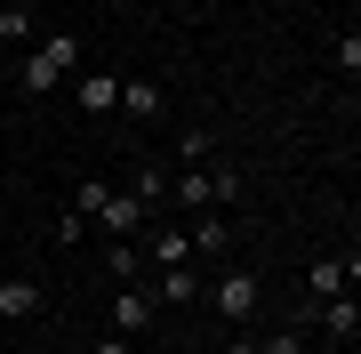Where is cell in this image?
Segmentation results:
<instances>
[{
    "label": "cell",
    "mask_w": 361,
    "mask_h": 354,
    "mask_svg": "<svg viewBox=\"0 0 361 354\" xmlns=\"http://www.w3.org/2000/svg\"><path fill=\"white\" fill-rule=\"evenodd\" d=\"M233 194H241V177H225V170H185V177H169V201H185V210H225Z\"/></svg>",
    "instance_id": "obj_1"
},
{
    "label": "cell",
    "mask_w": 361,
    "mask_h": 354,
    "mask_svg": "<svg viewBox=\"0 0 361 354\" xmlns=\"http://www.w3.org/2000/svg\"><path fill=\"white\" fill-rule=\"evenodd\" d=\"M209 298H217L225 322H249V314H257V274H249V266H233V274H217V290H209Z\"/></svg>",
    "instance_id": "obj_2"
},
{
    "label": "cell",
    "mask_w": 361,
    "mask_h": 354,
    "mask_svg": "<svg viewBox=\"0 0 361 354\" xmlns=\"http://www.w3.org/2000/svg\"><path fill=\"white\" fill-rule=\"evenodd\" d=\"M145 322H153V290H121V298H113V330H121V338H145Z\"/></svg>",
    "instance_id": "obj_3"
},
{
    "label": "cell",
    "mask_w": 361,
    "mask_h": 354,
    "mask_svg": "<svg viewBox=\"0 0 361 354\" xmlns=\"http://www.w3.org/2000/svg\"><path fill=\"white\" fill-rule=\"evenodd\" d=\"M313 322H322L337 346H353V330H361V306L345 298V290H337V298H322V306H313Z\"/></svg>",
    "instance_id": "obj_4"
},
{
    "label": "cell",
    "mask_w": 361,
    "mask_h": 354,
    "mask_svg": "<svg viewBox=\"0 0 361 354\" xmlns=\"http://www.w3.org/2000/svg\"><path fill=\"white\" fill-rule=\"evenodd\" d=\"M32 57H40L49 73H73L89 49H80V33H40V40H32Z\"/></svg>",
    "instance_id": "obj_5"
},
{
    "label": "cell",
    "mask_w": 361,
    "mask_h": 354,
    "mask_svg": "<svg viewBox=\"0 0 361 354\" xmlns=\"http://www.w3.org/2000/svg\"><path fill=\"white\" fill-rule=\"evenodd\" d=\"M0 40H8V49H32L40 40V16L25 8V0H0Z\"/></svg>",
    "instance_id": "obj_6"
},
{
    "label": "cell",
    "mask_w": 361,
    "mask_h": 354,
    "mask_svg": "<svg viewBox=\"0 0 361 354\" xmlns=\"http://www.w3.org/2000/svg\"><path fill=\"white\" fill-rule=\"evenodd\" d=\"M32 314H40V282H16L8 274V282H0V322H32Z\"/></svg>",
    "instance_id": "obj_7"
},
{
    "label": "cell",
    "mask_w": 361,
    "mask_h": 354,
    "mask_svg": "<svg viewBox=\"0 0 361 354\" xmlns=\"http://www.w3.org/2000/svg\"><path fill=\"white\" fill-rule=\"evenodd\" d=\"M353 282V258H313V274H305V290H313V306L322 298H337V290Z\"/></svg>",
    "instance_id": "obj_8"
},
{
    "label": "cell",
    "mask_w": 361,
    "mask_h": 354,
    "mask_svg": "<svg viewBox=\"0 0 361 354\" xmlns=\"http://www.w3.org/2000/svg\"><path fill=\"white\" fill-rule=\"evenodd\" d=\"M97 225H104V234H137V225H145V201H137V194H113V201L97 210Z\"/></svg>",
    "instance_id": "obj_9"
},
{
    "label": "cell",
    "mask_w": 361,
    "mask_h": 354,
    "mask_svg": "<svg viewBox=\"0 0 361 354\" xmlns=\"http://www.w3.org/2000/svg\"><path fill=\"white\" fill-rule=\"evenodd\" d=\"M153 266H193V234L185 225H153Z\"/></svg>",
    "instance_id": "obj_10"
},
{
    "label": "cell",
    "mask_w": 361,
    "mask_h": 354,
    "mask_svg": "<svg viewBox=\"0 0 361 354\" xmlns=\"http://www.w3.org/2000/svg\"><path fill=\"white\" fill-rule=\"evenodd\" d=\"M201 298V274L193 266H161V306H193Z\"/></svg>",
    "instance_id": "obj_11"
},
{
    "label": "cell",
    "mask_w": 361,
    "mask_h": 354,
    "mask_svg": "<svg viewBox=\"0 0 361 354\" xmlns=\"http://www.w3.org/2000/svg\"><path fill=\"white\" fill-rule=\"evenodd\" d=\"M80 105H89V113H113L121 105V81L113 73H80Z\"/></svg>",
    "instance_id": "obj_12"
},
{
    "label": "cell",
    "mask_w": 361,
    "mask_h": 354,
    "mask_svg": "<svg viewBox=\"0 0 361 354\" xmlns=\"http://www.w3.org/2000/svg\"><path fill=\"white\" fill-rule=\"evenodd\" d=\"M16 81H25V97H49V89H56L65 73H49V65H40L32 49H16Z\"/></svg>",
    "instance_id": "obj_13"
},
{
    "label": "cell",
    "mask_w": 361,
    "mask_h": 354,
    "mask_svg": "<svg viewBox=\"0 0 361 354\" xmlns=\"http://www.w3.org/2000/svg\"><path fill=\"white\" fill-rule=\"evenodd\" d=\"M104 201H113V185H104V177H80V194H73V218H97Z\"/></svg>",
    "instance_id": "obj_14"
},
{
    "label": "cell",
    "mask_w": 361,
    "mask_h": 354,
    "mask_svg": "<svg viewBox=\"0 0 361 354\" xmlns=\"http://www.w3.org/2000/svg\"><path fill=\"white\" fill-rule=\"evenodd\" d=\"M129 194L145 201V210H161V201H169V177H161V170H137V177H129Z\"/></svg>",
    "instance_id": "obj_15"
},
{
    "label": "cell",
    "mask_w": 361,
    "mask_h": 354,
    "mask_svg": "<svg viewBox=\"0 0 361 354\" xmlns=\"http://www.w3.org/2000/svg\"><path fill=\"white\" fill-rule=\"evenodd\" d=\"M121 105H129V113H161V89H153V81H121Z\"/></svg>",
    "instance_id": "obj_16"
},
{
    "label": "cell",
    "mask_w": 361,
    "mask_h": 354,
    "mask_svg": "<svg viewBox=\"0 0 361 354\" xmlns=\"http://www.w3.org/2000/svg\"><path fill=\"white\" fill-rule=\"evenodd\" d=\"M177 153H185V170H209V129H185Z\"/></svg>",
    "instance_id": "obj_17"
},
{
    "label": "cell",
    "mask_w": 361,
    "mask_h": 354,
    "mask_svg": "<svg viewBox=\"0 0 361 354\" xmlns=\"http://www.w3.org/2000/svg\"><path fill=\"white\" fill-rule=\"evenodd\" d=\"M257 354H305V330H297V322H281V330H273Z\"/></svg>",
    "instance_id": "obj_18"
},
{
    "label": "cell",
    "mask_w": 361,
    "mask_h": 354,
    "mask_svg": "<svg viewBox=\"0 0 361 354\" xmlns=\"http://www.w3.org/2000/svg\"><path fill=\"white\" fill-rule=\"evenodd\" d=\"M97 354H137V338H121V330H104V338H97Z\"/></svg>",
    "instance_id": "obj_19"
},
{
    "label": "cell",
    "mask_w": 361,
    "mask_h": 354,
    "mask_svg": "<svg viewBox=\"0 0 361 354\" xmlns=\"http://www.w3.org/2000/svg\"><path fill=\"white\" fill-rule=\"evenodd\" d=\"M225 354H257V338H233V346H225Z\"/></svg>",
    "instance_id": "obj_20"
}]
</instances>
